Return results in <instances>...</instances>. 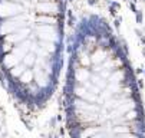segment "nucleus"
Here are the masks:
<instances>
[{"label":"nucleus","instance_id":"obj_1","mask_svg":"<svg viewBox=\"0 0 145 138\" xmlns=\"http://www.w3.org/2000/svg\"><path fill=\"white\" fill-rule=\"evenodd\" d=\"M63 108L71 138H145V115L128 53L98 14L76 25L69 43Z\"/></svg>","mask_w":145,"mask_h":138},{"label":"nucleus","instance_id":"obj_2","mask_svg":"<svg viewBox=\"0 0 145 138\" xmlns=\"http://www.w3.org/2000/svg\"><path fill=\"white\" fill-rule=\"evenodd\" d=\"M65 0H0V71L13 98L40 109L63 62Z\"/></svg>","mask_w":145,"mask_h":138}]
</instances>
